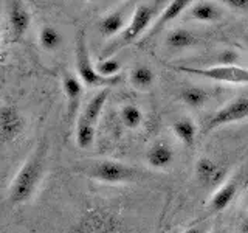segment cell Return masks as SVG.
Instances as JSON below:
<instances>
[{"label": "cell", "instance_id": "cell-3", "mask_svg": "<svg viewBox=\"0 0 248 233\" xmlns=\"http://www.w3.org/2000/svg\"><path fill=\"white\" fill-rule=\"evenodd\" d=\"M75 58H76V73L79 81L87 85V87H113L118 85L123 81V76H115V78H103L98 72L95 64L92 62L90 51H89V44H87V36L85 31L79 30L76 36V45H75Z\"/></svg>", "mask_w": 248, "mask_h": 233}, {"label": "cell", "instance_id": "cell-21", "mask_svg": "<svg viewBox=\"0 0 248 233\" xmlns=\"http://www.w3.org/2000/svg\"><path fill=\"white\" fill-rule=\"evenodd\" d=\"M180 98L186 106L199 109L208 103L209 93L205 89L197 87V85H189V87H185L180 90Z\"/></svg>", "mask_w": 248, "mask_h": 233}, {"label": "cell", "instance_id": "cell-13", "mask_svg": "<svg viewBox=\"0 0 248 233\" xmlns=\"http://www.w3.org/2000/svg\"><path fill=\"white\" fill-rule=\"evenodd\" d=\"M126 27V13H124L123 8H118V10H113L106 14L98 23L99 34L107 39L118 37Z\"/></svg>", "mask_w": 248, "mask_h": 233}, {"label": "cell", "instance_id": "cell-7", "mask_svg": "<svg viewBox=\"0 0 248 233\" xmlns=\"http://www.w3.org/2000/svg\"><path fill=\"white\" fill-rule=\"evenodd\" d=\"M248 118V98L247 97H239L236 100L230 101L228 104H225L217 111L211 120H209L206 131H211L216 128L225 126V124L237 123Z\"/></svg>", "mask_w": 248, "mask_h": 233}, {"label": "cell", "instance_id": "cell-24", "mask_svg": "<svg viewBox=\"0 0 248 233\" xmlns=\"http://www.w3.org/2000/svg\"><path fill=\"white\" fill-rule=\"evenodd\" d=\"M120 118L124 128L127 129H137L140 128V124L143 123V112L141 109L135 104H126L123 106L121 112H120Z\"/></svg>", "mask_w": 248, "mask_h": 233}, {"label": "cell", "instance_id": "cell-15", "mask_svg": "<svg viewBox=\"0 0 248 233\" xmlns=\"http://www.w3.org/2000/svg\"><path fill=\"white\" fill-rule=\"evenodd\" d=\"M189 14L192 19L203 23H214L222 19V10L213 2L200 0V2H192L189 8Z\"/></svg>", "mask_w": 248, "mask_h": 233}, {"label": "cell", "instance_id": "cell-28", "mask_svg": "<svg viewBox=\"0 0 248 233\" xmlns=\"http://www.w3.org/2000/svg\"><path fill=\"white\" fill-rule=\"evenodd\" d=\"M183 233H205V230L202 227H191L188 230H185Z\"/></svg>", "mask_w": 248, "mask_h": 233}, {"label": "cell", "instance_id": "cell-29", "mask_svg": "<svg viewBox=\"0 0 248 233\" xmlns=\"http://www.w3.org/2000/svg\"><path fill=\"white\" fill-rule=\"evenodd\" d=\"M211 233H225V232H222V230H214V232H211Z\"/></svg>", "mask_w": 248, "mask_h": 233}, {"label": "cell", "instance_id": "cell-4", "mask_svg": "<svg viewBox=\"0 0 248 233\" xmlns=\"http://www.w3.org/2000/svg\"><path fill=\"white\" fill-rule=\"evenodd\" d=\"M76 169L103 183H124L134 181L137 176L134 168L116 160H99L90 163L85 168Z\"/></svg>", "mask_w": 248, "mask_h": 233}, {"label": "cell", "instance_id": "cell-1", "mask_svg": "<svg viewBox=\"0 0 248 233\" xmlns=\"http://www.w3.org/2000/svg\"><path fill=\"white\" fill-rule=\"evenodd\" d=\"M45 155H46V143L42 142L13 179V182L10 185V191H8V202L11 205H20L23 202L30 200L31 196L34 194L44 174Z\"/></svg>", "mask_w": 248, "mask_h": 233}, {"label": "cell", "instance_id": "cell-31", "mask_svg": "<svg viewBox=\"0 0 248 233\" xmlns=\"http://www.w3.org/2000/svg\"><path fill=\"white\" fill-rule=\"evenodd\" d=\"M247 207H248V196H247Z\"/></svg>", "mask_w": 248, "mask_h": 233}, {"label": "cell", "instance_id": "cell-19", "mask_svg": "<svg viewBox=\"0 0 248 233\" xmlns=\"http://www.w3.org/2000/svg\"><path fill=\"white\" fill-rule=\"evenodd\" d=\"M172 131L175 137L180 140V142L192 148L194 143H196V138H197V126L191 118L188 116H183V118H178L174 124H172Z\"/></svg>", "mask_w": 248, "mask_h": 233}, {"label": "cell", "instance_id": "cell-8", "mask_svg": "<svg viewBox=\"0 0 248 233\" xmlns=\"http://www.w3.org/2000/svg\"><path fill=\"white\" fill-rule=\"evenodd\" d=\"M23 128H25V120L17 107L13 104H3L0 109V138L3 143L14 142L17 138Z\"/></svg>", "mask_w": 248, "mask_h": 233}, {"label": "cell", "instance_id": "cell-16", "mask_svg": "<svg viewBox=\"0 0 248 233\" xmlns=\"http://www.w3.org/2000/svg\"><path fill=\"white\" fill-rule=\"evenodd\" d=\"M236 193H237V183L234 181H228V182L222 183L219 188H217V191L213 194L211 200H209V208H211V212H214V213L223 212V210L232 202Z\"/></svg>", "mask_w": 248, "mask_h": 233}, {"label": "cell", "instance_id": "cell-5", "mask_svg": "<svg viewBox=\"0 0 248 233\" xmlns=\"http://www.w3.org/2000/svg\"><path fill=\"white\" fill-rule=\"evenodd\" d=\"M175 72L196 75L206 80L231 83V84H248V68L240 66H209V67H189V66H169Z\"/></svg>", "mask_w": 248, "mask_h": 233}, {"label": "cell", "instance_id": "cell-17", "mask_svg": "<svg viewBox=\"0 0 248 233\" xmlns=\"http://www.w3.org/2000/svg\"><path fill=\"white\" fill-rule=\"evenodd\" d=\"M165 44L170 50H185L199 44L197 36L186 28H174L166 34Z\"/></svg>", "mask_w": 248, "mask_h": 233}, {"label": "cell", "instance_id": "cell-12", "mask_svg": "<svg viewBox=\"0 0 248 233\" xmlns=\"http://www.w3.org/2000/svg\"><path fill=\"white\" fill-rule=\"evenodd\" d=\"M196 174L202 185L205 186H214L223 182L225 176H227V169L217 162L208 157H202L196 163Z\"/></svg>", "mask_w": 248, "mask_h": 233}, {"label": "cell", "instance_id": "cell-14", "mask_svg": "<svg viewBox=\"0 0 248 233\" xmlns=\"http://www.w3.org/2000/svg\"><path fill=\"white\" fill-rule=\"evenodd\" d=\"M174 150L166 142H155L146 154L147 165L154 169H165L174 162Z\"/></svg>", "mask_w": 248, "mask_h": 233}, {"label": "cell", "instance_id": "cell-6", "mask_svg": "<svg viewBox=\"0 0 248 233\" xmlns=\"http://www.w3.org/2000/svg\"><path fill=\"white\" fill-rule=\"evenodd\" d=\"M79 233H123V222L118 216L107 210H90L85 213L79 225Z\"/></svg>", "mask_w": 248, "mask_h": 233}, {"label": "cell", "instance_id": "cell-30", "mask_svg": "<svg viewBox=\"0 0 248 233\" xmlns=\"http://www.w3.org/2000/svg\"><path fill=\"white\" fill-rule=\"evenodd\" d=\"M245 42H247V45H248V36L245 37Z\"/></svg>", "mask_w": 248, "mask_h": 233}, {"label": "cell", "instance_id": "cell-25", "mask_svg": "<svg viewBox=\"0 0 248 233\" xmlns=\"http://www.w3.org/2000/svg\"><path fill=\"white\" fill-rule=\"evenodd\" d=\"M96 72L103 76V78H115V76H120V72H121V61L118 58H104L98 61L96 64Z\"/></svg>", "mask_w": 248, "mask_h": 233}, {"label": "cell", "instance_id": "cell-22", "mask_svg": "<svg viewBox=\"0 0 248 233\" xmlns=\"http://www.w3.org/2000/svg\"><path fill=\"white\" fill-rule=\"evenodd\" d=\"M39 44L46 51H54L62 45V34L58 28L51 25H44L39 31Z\"/></svg>", "mask_w": 248, "mask_h": 233}, {"label": "cell", "instance_id": "cell-11", "mask_svg": "<svg viewBox=\"0 0 248 233\" xmlns=\"http://www.w3.org/2000/svg\"><path fill=\"white\" fill-rule=\"evenodd\" d=\"M191 5H192V2H189V0H172V2H169L168 6L163 10V13L157 17V20L154 22L151 30L144 34L141 42H147L154 36H157L160 31L168 25V23H170L174 19H177L178 16L186 10V8H191Z\"/></svg>", "mask_w": 248, "mask_h": 233}, {"label": "cell", "instance_id": "cell-9", "mask_svg": "<svg viewBox=\"0 0 248 233\" xmlns=\"http://www.w3.org/2000/svg\"><path fill=\"white\" fill-rule=\"evenodd\" d=\"M8 23H10L13 41H20L31 23V14L25 3L19 2V0L8 3Z\"/></svg>", "mask_w": 248, "mask_h": 233}, {"label": "cell", "instance_id": "cell-26", "mask_svg": "<svg viewBox=\"0 0 248 233\" xmlns=\"http://www.w3.org/2000/svg\"><path fill=\"white\" fill-rule=\"evenodd\" d=\"M223 3L230 8H232V10L248 11V0H225Z\"/></svg>", "mask_w": 248, "mask_h": 233}, {"label": "cell", "instance_id": "cell-10", "mask_svg": "<svg viewBox=\"0 0 248 233\" xmlns=\"http://www.w3.org/2000/svg\"><path fill=\"white\" fill-rule=\"evenodd\" d=\"M82 83L79 78L72 75L70 72L62 73V89H64L65 98H67V120L72 124L78 115L81 106V97H82Z\"/></svg>", "mask_w": 248, "mask_h": 233}, {"label": "cell", "instance_id": "cell-23", "mask_svg": "<svg viewBox=\"0 0 248 233\" xmlns=\"http://www.w3.org/2000/svg\"><path fill=\"white\" fill-rule=\"evenodd\" d=\"M95 142V126L82 118L76 123V145L81 150H89Z\"/></svg>", "mask_w": 248, "mask_h": 233}, {"label": "cell", "instance_id": "cell-20", "mask_svg": "<svg viewBox=\"0 0 248 233\" xmlns=\"http://www.w3.org/2000/svg\"><path fill=\"white\" fill-rule=\"evenodd\" d=\"M129 81L137 90H147L152 87V84L155 81V73L147 66H137L130 70Z\"/></svg>", "mask_w": 248, "mask_h": 233}, {"label": "cell", "instance_id": "cell-2", "mask_svg": "<svg viewBox=\"0 0 248 233\" xmlns=\"http://www.w3.org/2000/svg\"><path fill=\"white\" fill-rule=\"evenodd\" d=\"M161 2H149V3H140L137 5L134 14L127 23V27L124 28L123 33L115 37L113 41L108 44L106 49L101 53V56L104 58H112L113 53H116L118 50H121L123 47H127L132 42H135L137 39H140L143 34H146L147 31L151 30V27L154 25V22L158 17V11ZM144 37V36H143Z\"/></svg>", "mask_w": 248, "mask_h": 233}, {"label": "cell", "instance_id": "cell-18", "mask_svg": "<svg viewBox=\"0 0 248 233\" xmlns=\"http://www.w3.org/2000/svg\"><path fill=\"white\" fill-rule=\"evenodd\" d=\"M107 98H108V89H103V90H99L96 95H93L92 100L87 103V106L84 107L81 118L89 121L93 126H96V123L99 121V116L103 114Z\"/></svg>", "mask_w": 248, "mask_h": 233}, {"label": "cell", "instance_id": "cell-27", "mask_svg": "<svg viewBox=\"0 0 248 233\" xmlns=\"http://www.w3.org/2000/svg\"><path fill=\"white\" fill-rule=\"evenodd\" d=\"M239 232H240V233H248V216H247V217H244L242 222H240Z\"/></svg>", "mask_w": 248, "mask_h": 233}]
</instances>
